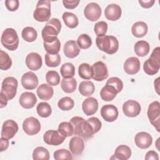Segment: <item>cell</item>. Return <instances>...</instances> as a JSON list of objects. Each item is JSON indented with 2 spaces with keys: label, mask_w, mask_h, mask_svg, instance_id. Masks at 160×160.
Here are the masks:
<instances>
[{
  "label": "cell",
  "mask_w": 160,
  "mask_h": 160,
  "mask_svg": "<svg viewBox=\"0 0 160 160\" xmlns=\"http://www.w3.org/2000/svg\"><path fill=\"white\" fill-rule=\"evenodd\" d=\"M36 111L38 115L42 118H48L52 113L51 106L46 102H39L36 107Z\"/></svg>",
  "instance_id": "37"
},
{
  "label": "cell",
  "mask_w": 160,
  "mask_h": 160,
  "mask_svg": "<svg viewBox=\"0 0 160 160\" xmlns=\"http://www.w3.org/2000/svg\"><path fill=\"white\" fill-rule=\"evenodd\" d=\"M0 145H1V151L2 152L7 149L9 146V141L8 139L4 138H1L0 139Z\"/></svg>",
  "instance_id": "53"
},
{
  "label": "cell",
  "mask_w": 160,
  "mask_h": 160,
  "mask_svg": "<svg viewBox=\"0 0 160 160\" xmlns=\"http://www.w3.org/2000/svg\"><path fill=\"white\" fill-rule=\"evenodd\" d=\"M61 23L57 18H52L49 20L43 28L41 34L44 42H50L58 38L57 36L60 32Z\"/></svg>",
  "instance_id": "2"
},
{
  "label": "cell",
  "mask_w": 160,
  "mask_h": 160,
  "mask_svg": "<svg viewBox=\"0 0 160 160\" xmlns=\"http://www.w3.org/2000/svg\"><path fill=\"white\" fill-rule=\"evenodd\" d=\"M61 87L66 93H72L76 89L77 81L73 77L68 79L63 78L61 82Z\"/></svg>",
  "instance_id": "29"
},
{
  "label": "cell",
  "mask_w": 160,
  "mask_h": 160,
  "mask_svg": "<svg viewBox=\"0 0 160 160\" xmlns=\"http://www.w3.org/2000/svg\"><path fill=\"white\" fill-rule=\"evenodd\" d=\"M60 72L63 78H71L75 74V68L72 63L66 62L61 66Z\"/></svg>",
  "instance_id": "36"
},
{
  "label": "cell",
  "mask_w": 160,
  "mask_h": 160,
  "mask_svg": "<svg viewBox=\"0 0 160 160\" xmlns=\"http://www.w3.org/2000/svg\"><path fill=\"white\" fill-rule=\"evenodd\" d=\"M122 10L121 7L116 4H111L106 6L104 10V15L109 21H116L121 16Z\"/></svg>",
  "instance_id": "20"
},
{
  "label": "cell",
  "mask_w": 160,
  "mask_h": 160,
  "mask_svg": "<svg viewBox=\"0 0 160 160\" xmlns=\"http://www.w3.org/2000/svg\"><path fill=\"white\" fill-rule=\"evenodd\" d=\"M51 16V2L48 0L38 1L33 13L35 20L39 22L48 21Z\"/></svg>",
  "instance_id": "5"
},
{
  "label": "cell",
  "mask_w": 160,
  "mask_h": 160,
  "mask_svg": "<svg viewBox=\"0 0 160 160\" xmlns=\"http://www.w3.org/2000/svg\"><path fill=\"white\" fill-rule=\"evenodd\" d=\"M118 109L113 104L104 105L101 109L102 118L108 122H113L118 117Z\"/></svg>",
  "instance_id": "15"
},
{
  "label": "cell",
  "mask_w": 160,
  "mask_h": 160,
  "mask_svg": "<svg viewBox=\"0 0 160 160\" xmlns=\"http://www.w3.org/2000/svg\"><path fill=\"white\" fill-rule=\"evenodd\" d=\"M69 148L73 155H80L84 149V142L83 139L78 136L72 138L69 141Z\"/></svg>",
  "instance_id": "23"
},
{
  "label": "cell",
  "mask_w": 160,
  "mask_h": 160,
  "mask_svg": "<svg viewBox=\"0 0 160 160\" xmlns=\"http://www.w3.org/2000/svg\"><path fill=\"white\" fill-rule=\"evenodd\" d=\"M148 29V25L145 22L138 21L132 25L131 32L134 36L136 38H142L147 34Z\"/></svg>",
  "instance_id": "27"
},
{
  "label": "cell",
  "mask_w": 160,
  "mask_h": 160,
  "mask_svg": "<svg viewBox=\"0 0 160 160\" xmlns=\"http://www.w3.org/2000/svg\"><path fill=\"white\" fill-rule=\"evenodd\" d=\"M32 158L34 160H48L49 159V151L44 147H37L33 151Z\"/></svg>",
  "instance_id": "34"
},
{
  "label": "cell",
  "mask_w": 160,
  "mask_h": 160,
  "mask_svg": "<svg viewBox=\"0 0 160 160\" xmlns=\"http://www.w3.org/2000/svg\"><path fill=\"white\" fill-rule=\"evenodd\" d=\"M69 122L73 127L75 135H78L84 139H89L96 134L93 126L88 119L86 121L81 117L74 116L71 118Z\"/></svg>",
  "instance_id": "1"
},
{
  "label": "cell",
  "mask_w": 160,
  "mask_h": 160,
  "mask_svg": "<svg viewBox=\"0 0 160 160\" xmlns=\"http://www.w3.org/2000/svg\"><path fill=\"white\" fill-rule=\"evenodd\" d=\"M74 102L70 97H64L59 100L58 102V108L62 111H69L73 108Z\"/></svg>",
  "instance_id": "41"
},
{
  "label": "cell",
  "mask_w": 160,
  "mask_h": 160,
  "mask_svg": "<svg viewBox=\"0 0 160 160\" xmlns=\"http://www.w3.org/2000/svg\"><path fill=\"white\" fill-rule=\"evenodd\" d=\"M18 131V125L12 119H8L4 122L2 126L1 138L8 139L12 138Z\"/></svg>",
  "instance_id": "13"
},
{
  "label": "cell",
  "mask_w": 160,
  "mask_h": 160,
  "mask_svg": "<svg viewBox=\"0 0 160 160\" xmlns=\"http://www.w3.org/2000/svg\"><path fill=\"white\" fill-rule=\"evenodd\" d=\"M136 145L141 149H147L152 144V136L146 132H139L137 133L134 138Z\"/></svg>",
  "instance_id": "17"
},
{
  "label": "cell",
  "mask_w": 160,
  "mask_h": 160,
  "mask_svg": "<svg viewBox=\"0 0 160 160\" xmlns=\"http://www.w3.org/2000/svg\"><path fill=\"white\" fill-rule=\"evenodd\" d=\"M95 86L92 82L90 81H82L79 85V91L84 96H89L93 94Z\"/></svg>",
  "instance_id": "31"
},
{
  "label": "cell",
  "mask_w": 160,
  "mask_h": 160,
  "mask_svg": "<svg viewBox=\"0 0 160 160\" xmlns=\"http://www.w3.org/2000/svg\"><path fill=\"white\" fill-rule=\"evenodd\" d=\"M145 159L146 160H158L159 159V156L158 154L156 152L154 151H149L145 156Z\"/></svg>",
  "instance_id": "51"
},
{
  "label": "cell",
  "mask_w": 160,
  "mask_h": 160,
  "mask_svg": "<svg viewBox=\"0 0 160 160\" xmlns=\"http://www.w3.org/2000/svg\"><path fill=\"white\" fill-rule=\"evenodd\" d=\"M98 109V102L96 99L89 97L86 99L82 104V109L86 116L94 114Z\"/></svg>",
  "instance_id": "22"
},
{
  "label": "cell",
  "mask_w": 160,
  "mask_h": 160,
  "mask_svg": "<svg viewBox=\"0 0 160 160\" xmlns=\"http://www.w3.org/2000/svg\"><path fill=\"white\" fill-rule=\"evenodd\" d=\"M18 0H6L5 5L6 8L10 11H15L19 8Z\"/></svg>",
  "instance_id": "48"
},
{
  "label": "cell",
  "mask_w": 160,
  "mask_h": 160,
  "mask_svg": "<svg viewBox=\"0 0 160 160\" xmlns=\"http://www.w3.org/2000/svg\"><path fill=\"white\" fill-rule=\"evenodd\" d=\"M63 52L65 56L69 58H74L80 52V49L74 40L67 41L63 48Z\"/></svg>",
  "instance_id": "24"
},
{
  "label": "cell",
  "mask_w": 160,
  "mask_h": 160,
  "mask_svg": "<svg viewBox=\"0 0 160 160\" xmlns=\"http://www.w3.org/2000/svg\"><path fill=\"white\" fill-rule=\"evenodd\" d=\"M62 18L65 25L69 28H75L79 24L78 17L72 12H65L63 13Z\"/></svg>",
  "instance_id": "33"
},
{
  "label": "cell",
  "mask_w": 160,
  "mask_h": 160,
  "mask_svg": "<svg viewBox=\"0 0 160 160\" xmlns=\"http://www.w3.org/2000/svg\"><path fill=\"white\" fill-rule=\"evenodd\" d=\"M119 93L114 87L111 85L106 84L101 89L100 96L101 99L104 101H111Z\"/></svg>",
  "instance_id": "26"
},
{
  "label": "cell",
  "mask_w": 160,
  "mask_h": 160,
  "mask_svg": "<svg viewBox=\"0 0 160 160\" xmlns=\"http://www.w3.org/2000/svg\"><path fill=\"white\" fill-rule=\"evenodd\" d=\"M96 44L99 49L108 54H114L119 48L118 40L113 36L105 35L102 37H97Z\"/></svg>",
  "instance_id": "3"
},
{
  "label": "cell",
  "mask_w": 160,
  "mask_h": 160,
  "mask_svg": "<svg viewBox=\"0 0 160 160\" xmlns=\"http://www.w3.org/2000/svg\"><path fill=\"white\" fill-rule=\"evenodd\" d=\"M131 156V150L126 145H119L118 146L114 152V156L116 159L120 160H127Z\"/></svg>",
  "instance_id": "28"
},
{
  "label": "cell",
  "mask_w": 160,
  "mask_h": 160,
  "mask_svg": "<svg viewBox=\"0 0 160 160\" xmlns=\"http://www.w3.org/2000/svg\"><path fill=\"white\" fill-rule=\"evenodd\" d=\"M45 63L48 67H57L61 63V57L59 54H50L46 53L45 54Z\"/></svg>",
  "instance_id": "40"
},
{
  "label": "cell",
  "mask_w": 160,
  "mask_h": 160,
  "mask_svg": "<svg viewBox=\"0 0 160 160\" xmlns=\"http://www.w3.org/2000/svg\"><path fill=\"white\" fill-rule=\"evenodd\" d=\"M54 158L56 160L72 159V156L69 151L65 149H60L54 151Z\"/></svg>",
  "instance_id": "46"
},
{
  "label": "cell",
  "mask_w": 160,
  "mask_h": 160,
  "mask_svg": "<svg viewBox=\"0 0 160 160\" xmlns=\"http://www.w3.org/2000/svg\"><path fill=\"white\" fill-rule=\"evenodd\" d=\"M159 102L158 101L151 102L148 107V117L150 122L159 132L160 126V108Z\"/></svg>",
  "instance_id": "8"
},
{
  "label": "cell",
  "mask_w": 160,
  "mask_h": 160,
  "mask_svg": "<svg viewBox=\"0 0 160 160\" xmlns=\"http://www.w3.org/2000/svg\"><path fill=\"white\" fill-rule=\"evenodd\" d=\"M43 46L47 53L50 54H58L61 48V43L58 38L50 42H43Z\"/></svg>",
  "instance_id": "32"
},
{
  "label": "cell",
  "mask_w": 160,
  "mask_h": 160,
  "mask_svg": "<svg viewBox=\"0 0 160 160\" xmlns=\"http://www.w3.org/2000/svg\"><path fill=\"white\" fill-rule=\"evenodd\" d=\"M101 8L96 2H90L86 5L84 9L85 17L91 21H96L99 19L101 15Z\"/></svg>",
  "instance_id": "12"
},
{
  "label": "cell",
  "mask_w": 160,
  "mask_h": 160,
  "mask_svg": "<svg viewBox=\"0 0 160 160\" xmlns=\"http://www.w3.org/2000/svg\"><path fill=\"white\" fill-rule=\"evenodd\" d=\"M37 102L35 94L31 92H24L21 94L19 98L20 105L25 109L32 108Z\"/></svg>",
  "instance_id": "21"
},
{
  "label": "cell",
  "mask_w": 160,
  "mask_h": 160,
  "mask_svg": "<svg viewBox=\"0 0 160 160\" xmlns=\"http://www.w3.org/2000/svg\"><path fill=\"white\" fill-rule=\"evenodd\" d=\"M88 120L91 122L92 126L94 128L95 133H97L101 128L102 126V123L101 121L96 117H91L90 118L88 119Z\"/></svg>",
  "instance_id": "49"
},
{
  "label": "cell",
  "mask_w": 160,
  "mask_h": 160,
  "mask_svg": "<svg viewBox=\"0 0 160 160\" xmlns=\"http://www.w3.org/2000/svg\"><path fill=\"white\" fill-rule=\"evenodd\" d=\"M78 74L82 79L87 80L91 79V67L88 63H82L78 68Z\"/></svg>",
  "instance_id": "38"
},
{
  "label": "cell",
  "mask_w": 160,
  "mask_h": 160,
  "mask_svg": "<svg viewBox=\"0 0 160 160\" xmlns=\"http://www.w3.org/2000/svg\"><path fill=\"white\" fill-rule=\"evenodd\" d=\"M24 131L29 136L38 134L41 130V124L39 120L34 117L26 118L22 123Z\"/></svg>",
  "instance_id": "11"
},
{
  "label": "cell",
  "mask_w": 160,
  "mask_h": 160,
  "mask_svg": "<svg viewBox=\"0 0 160 160\" xmlns=\"http://www.w3.org/2000/svg\"><path fill=\"white\" fill-rule=\"evenodd\" d=\"M8 100L7 98L3 94L0 93V108H2L5 107L8 104Z\"/></svg>",
  "instance_id": "54"
},
{
  "label": "cell",
  "mask_w": 160,
  "mask_h": 160,
  "mask_svg": "<svg viewBox=\"0 0 160 160\" xmlns=\"http://www.w3.org/2000/svg\"><path fill=\"white\" fill-rule=\"evenodd\" d=\"M92 78L96 81H102L108 77L106 65L102 61H98L91 66Z\"/></svg>",
  "instance_id": "9"
},
{
  "label": "cell",
  "mask_w": 160,
  "mask_h": 160,
  "mask_svg": "<svg viewBox=\"0 0 160 160\" xmlns=\"http://www.w3.org/2000/svg\"><path fill=\"white\" fill-rule=\"evenodd\" d=\"M79 1H75V0H72V1H68V0H63L62 1V3L64 6L69 9H74L75 8H76L78 6V5L79 3Z\"/></svg>",
  "instance_id": "50"
},
{
  "label": "cell",
  "mask_w": 160,
  "mask_h": 160,
  "mask_svg": "<svg viewBox=\"0 0 160 160\" xmlns=\"http://www.w3.org/2000/svg\"><path fill=\"white\" fill-rule=\"evenodd\" d=\"M18 85V82L15 78H6L2 82L1 94H3L8 101L11 100L16 94Z\"/></svg>",
  "instance_id": "7"
},
{
  "label": "cell",
  "mask_w": 160,
  "mask_h": 160,
  "mask_svg": "<svg viewBox=\"0 0 160 160\" xmlns=\"http://www.w3.org/2000/svg\"><path fill=\"white\" fill-rule=\"evenodd\" d=\"M22 38L27 42H33L34 41L38 36V33L36 30L32 27L27 26L25 27L21 32Z\"/></svg>",
  "instance_id": "35"
},
{
  "label": "cell",
  "mask_w": 160,
  "mask_h": 160,
  "mask_svg": "<svg viewBox=\"0 0 160 160\" xmlns=\"http://www.w3.org/2000/svg\"><path fill=\"white\" fill-rule=\"evenodd\" d=\"M66 137L62 134L58 130H48L44 136L43 139L45 143L49 145L58 146L63 142Z\"/></svg>",
  "instance_id": "10"
},
{
  "label": "cell",
  "mask_w": 160,
  "mask_h": 160,
  "mask_svg": "<svg viewBox=\"0 0 160 160\" xmlns=\"http://www.w3.org/2000/svg\"><path fill=\"white\" fill-rule=\"evenodd\" d=\"M36 92L40 99L48 101L52 97L54 90L51 85L42 84L38 88Z\"/></svg>",
  "instance_id": "25"
},
{
  "label": "cell",
  "mask_w": 160,
  "mask_h": 160,
  "mask_svg": "<svg viewBox=\"0 0 160 160\" xmlns=\"http://www.w3.org/2000/svg\"><path fill=\"white\" fill-rule=\"evenodd\" d=\"M125 72L130 75L138 73L140 69V61L138 58L130 57L128 58L124 64Z\"/></svg>",
  "instance_id": "19"
},
{
  "label": "cell",
  "mask_w": 160,
  "mask_h": 160,
  "mask_svg": "<svg viewBox=\"0 0 160 160\" xmlns=\"http://www.w3.org/2000/svg\"><path fill=\"white\" fill-rule=\"evenodd\" d=\"M46 79L51 86H57L60 82V76L56 71H49L46 74Z\"/></svg>",
  "instance_id": "42"
},
{
  "label": "cell",
  "mask_w": 160,
  "mask_h": 160,
  "mask_svg": "<svg viewBox=\"0 0 160 160\" xmlns=\"http://www.w3.org/2000/svg\"><path fill=\"white\" fill-rule=\"evenodd\" d=\"M154 2H155L154 0H147V1L139 0V3L144 8H149L152 7L154 4Z\"/></svg>",
  "instance_id": "52"
},
{
  "label": "cell",
  "mask_w": 160,
  "mask_h": 160,
  "mask_svg": "<svg viewBox=\"0 0 160 160\" xmlns=\"http://www.w3.org/2000/svg\"><path fill=\"white\" fill-rule=\"evenodd\" d=\"M77 43L80 48L86 49L90 48L92 45V40L89 35L86 34H82L78 38Z\"/></svg>",
  "instance_id": "44"
},
{
  "label": "cell",
  "mask_w": 160,
  "mask_h": 160,
  "mask_svg": "<svg viewBox=\"0 0 160 160\" xmlns=\"http://www.w3.org/2000/svg\"><path fill=\"white\" fill-rule=\"evenodd\" d=\"M21 84L26 89H34L38 85V76L32 72H27L21 78Z\"/></svg>",
  "instance_id": "16"
},
{
  "label": "cell",
  "mask_w": 160,
  "mask_h": 160,
  "mask_svg": "<svg viewBox=\"0 0 160 160\" xmlns=\"http://www.w3.org/2000/svg\"><path fill=\"white\" fill-rule=\"evenodd\" d=\"M141 110L139 103L135 100H128L122 105L124 114L130 118H134L139 114Z\"/></svg>",
  "instance_id": "14"
},
{
  "label": "cell",
  "mask_w": 160,
  "mask_h": 160,
  "mask_svg": "<svg viewBox=\"0 0 160 160\" xmlns=\"http://www.w3.org/2000/svg\"><path fill=\"white\" fill-rule=\"evenodd\" d=\"M3 46L9 51L16 50L19 45V38L17 32L12 28L6 29L1 38Z\"/></svg>",
  "instance_id": "6"
},
{
  "label": "cell",
  "mask_w": 160,
  "mask_h": 160,
  "mask_svg": "<svg viewBox=\"0 0 160 160\" xmlns=\"http://www.w3.org/2000/svg\"><path fill=\"white\" fill-rule=\"evenodd\" d=\"M106 84H109V85H111L113 87H114L118 92H121L123 88V82L118 77L110 78L107 81Z\"/></svg>",
  "instance_id": "47"
},
{
  "label": "cell",
  "mask_w": 160,
  "mask_h": 160,
  "mask_svg": "<svg viewBox=\"0 0 160 160\" xmlns=\"http://www.w3.org/2000/svg\"><path fill=\"white\" fill-rule=\"evenodd\" d=\"M94 30L98 37L105 36L108 30V24L105 21H99L95 24Z\"/></svg>",
  "instance_id": "45"
},
{
  "label": "cell",
  "mask_w": 160,
  "mask_h": 160,
  "mask_svg": "<svg viewBox=\"0 0 160 160\" xmlns=\"http://www.w3.org/2000/svg\"><path fill=\"white\" fill-rule=\"evenodd\" d=\"M12 65V60L8 53L3 51L2 50L0 51V69L1 70H8L9 69Z\"/></svg>",
  "instance_id": "39"
},
{
  "label": "cell",
  "mask_w": 160,
  "mask_h": 160,
  "mask_svg": "<svg viewBox=\"0 0 160 160\" xmlns=\"http://www.w3.org/2000/svg\"><path fill=\"white\" fill-rule=\"evenodd\" d=\"M26 64L30 70L37 71L42 66V58L38 53L31 52L26 58Z\"/></svg>",
  "instance_id": "18"
},
{
  "label": "cell",
  "mask_w": 160,
  "mask_h": 160,
  "mask_svg": "<svg viewBox=\"0 0 160 160\" xmlns=\"http://www.w3.org/2000/svg\"><path fill=\"white\" fill-rule=\"evenodd\" d=\"M134 49L136 55L143 57L149 53L150 46L149 43L146 41H138L135 43Z\"/></svg>",
  "instance_id": "30"
},
{
  "label": "cell",
  "mask_w": 160,
  "mask_h": 160,
  "mask_svg": "<svg viewBox=\"0 0 160 160\" xmlns=\"http://www.w3.org/2000/svg\"><path fill=\"white\" fill-rule=\"evenodd\" d=\"M160 48L156 47L151 53V56L144 62L143 69L145 73L152 76L156 74L160 68Z\"/></svg>",
  "instance_id": "4"
},
{
  "label": "cell",
  "mask_w": 160,
  "mask_h": 160,
  "mask_svg": "<svg viewBox=\"0 0 160 160\" xmlns=\"http://www.w3.org/2000/svg\"><path fill=\"white\" fill-rule=\"evenodd\" d=\"M58 130L65 137L71 136L74 134V129L69 122H62L59 124Z\"/></svg>",
  "instance_id": "43"
}]
</instances>
